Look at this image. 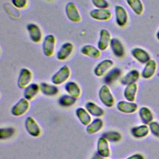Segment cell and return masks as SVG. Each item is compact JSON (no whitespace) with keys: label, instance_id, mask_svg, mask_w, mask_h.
I'll use <instances>...</instances> for the list:
<instances>
[{"label":"cell","instance_id":"6da1fadb","mask_svg":"<svg viewBox=\"0 0 159 159\" xmlns=\"http://www.w3.org/2000/svg\"><path fill=\"white\" fill-rule=\"evenodd\" d=\"M70 76V69L67 65H64L52 77V82L55 85L64 83Z\"/></svg>","mask_w":159,"mask_h":159},{"label":"cell","instance_id":"7a4b0ae2","mask_svg":"<svg viewBox=\"0 0 159 159\" xmlns=\"http://www.w3.org/2000/svg\"><path fill=\"white\" fill-rule=\"evenodd\" d=\"M55 37L52 34L47 35L43 42L42 50L45 56L52 57L54 53L55 48Z\"/></svg>","mask_w":159,"mask_h":159},{"label":"cell","instance_id":"3957f363","mask_svg":"<svg viewBox=\"0 0 159 159\" xmlns=\"http://www.w3.org/2000/svg\"><path fill=\"white\" fill-rule=\"evenodd\" d=\"M99 97L101 101L107 107H112L114 103V97L109 88V87L104 84L101 86L99 91Z\"/></svg>","mask_w":159,"mask_h":159},{"label":"cell","instance_id":"277c9868","mask_svg":"<svg viewBox=\"0 0 159 159\" xmlns=\"http://www.w3.org/2000/svg\"><path fill=\"white\" fill-rule=\"evenodd\" d=\"M65 12L68 19L73 22H79L81 20L80 12L76 4L72 2L66 4L65 6Z\"/></svg>","mask_w":159,"mask_h":159},{"label":"cell","instance_id":"5b68a950","mask_svg":"<svg viewBox=\"0 0 159 159\" xmlns=\"http://www.w3.org/2000/svg\"><path fill=\"white\" fill-rule=\"evenodd\" d=\"M32 78V74L30 70L25 68H22L19 73L17 80V85L19 88L25 89L30 84Z\"/></svg>","mask_w":159,"mask_h":159},{"label":"cell","instance_id":"8992f818","mask_svg":"<svg viewBox=\"0 0 159 159\" xmlns=\"http://www.w3.org/2000/svg\"><path fill=\"white\" fill-rule=\"evenodd\" d=\"M91 17L98 21H106L112 17L111 12L107 9H94L90 11Z\"/></svg>","mask_w":159,"mask_h":159},{"label":"cell","instance_id":"52a82bcc","mask_svg":"<svg viewBox=\"0 0 159 159\" xmlns=\"http://www.w3.org/2000/svg\"><path fill=\"white\" fill-rule=\"evenodd\" d=\"M114 66V62L111 60L105 59L99 63L94 70V75L98 77H101L106 75V73Z\"/></svg>","mask_w":159,"mask_h":159},{"label":"cell","instance_id":"ba28073f","mask_svg":"<svg viewBox=\"0 0 159 159\" xmlns=\"http://www.w3.org/2000/svg\"><path fill=\"white\" fill-rule=\"evenodd\" d=\"M116 22L118 26L124 27L128 22V14L125 9L119 5L115 7Z\"/></svg>","mask_w":159,"mask_h":159},{"label":"cell","instance_id":"9c48e42d","mask_svg":"<svg viewBox=\"0 0 159 159\" xmlns=\"http://www.w3.org/2000/svg\"><path fill=\"white\" fill-rule=\"evenodd\" d=\"M111 39L110 32L107 29H101L99 33V39L98 42V48L101 51L106 50L109 46H110Z\"/></svg>","mask_w":159,"mask_h":159},{"label":"cell","instance_id":"30bf717a","mask_svg":"<svg viewBox=\"0 0 159 159\" xmlns=\"http://www.w3.org/2000/svg\"><path fill=\"white\" fill-rule=\"evenodd\" d=\"M27 29L30 40L34 43H39L42 39L40 28L35 24L30 23L27 25Z\"/></svg>","mask_w":159,"mask_h":159},{"label":"cell","instance_id":"8fae6325","mask_svg":"<svg viewBox=\"0 0 159 159\" xmlns=\"http://www.w3.org/2000/svg\"><path fill=\"white\" fill-rule=\"evenodd\" d=\"M73 50V45L71 43L65 42L63 43L57 53V59L60 61L66 60L71 55Z\"/></svg>","mask_w":159,"mask_h":159},{"label":"cell","instance_id":"7c38bea8","mask_svg":"<svg viewBox=\"0 0 159 159\" xmlns=\"http://www.w3.org/2000/svg\"><path fill=\"white\" fill-rule=\"evenodd\" d=\"M29 108V103L27 99L23 98L19 101L12 108L11 112L15 116H20L24 114Z\"/></svg>","mask_w":159,"mask_h":159},{"label":"cell","instance_id":"4fadbf2b","mask_svg":"<svg viewBox=\"0 0 159 159\" xmlns=\"http://www.w3.org/2000/svg\"><path fill=\"white\" fill-rule=\"evenodd\" d=\"M131 54L135 60L142 64H145L151 60L148 53L144 49L139 47L134 48L131 50Z\"/></svg>","mask_w":159,"mask_h":159},{"label":"cell","instance_id":"5bb4252c","mask_svg":"<svg viewBox=\"0 0 159 159\" xmlns=\"http://www.w3.org/2000/svg\"><path fill=\"white\" fill-rule=\"evenodd\" d=\"M25 129L28 133L33 137H38L40 134V128L35 120L32 117H28L25 120Z\"/></svg>","mask_w":159,"mask_h":159},{"label":"cell","instance_id":"9a60e30c","mask_svg":"<svg viewBox=\"0 0 159 159\" xmlns=\"http://www.w3.org/2000/svg\"><path fill=\"white\" fill-rule=\"evenodd\" d=\"M110 47L113 54L119 58L122 57L125 54V48L120 42V40L117 38H113L110 42Z\"/></svg>","mask_w":159,"mask_h":159},{"label":"cell","instance_id":"2e32d148","mask_svg":"<svg viewBox=\"0 0 159 159\" xmlns=\"http://www.w3.org/2000/svg\"><path fill=\"white\" fill-rule=\"evenodd\" d=\"M157 67V65L154 60H149L145 65V66L142 71V76L144 79L147 80L151 78L155 73Z\"/></svg>","mask_w":159,"mask_h":159},{"label":"cell","instance_id":"e0dca14e","mask_svg":"<svg viewBox=\"0 0 159 159\" xmlns=\"http://www.w3.org/2000/svg\"><path fill=\"white\" fill-rule=\"evenodd\" d=\"M117 109L119 111L125 113V114H132L135 112L138 108L137 104L130 102V101H121L117 104Z\"/></svg>","mask_w":159,"mask_h":159},{"label":"cell","instance_id":"ac0fdd59","mask_svg":"<svg viewBox=\"0 0 159 159\" xmlns=\"http://www.w3.org/2000/svg\"><path fill=\"white\" fill-rule=\"evenodd\" d=\"M81 52L83 55L92 58H98L101 56L100 50L92 45L83 46L81 49Z\"/></svg>","mask_w":159,"mask_h":159},{"label":"cell","instance_id":"d6986e66","mask_svg":"<svg viewBox=\"0 0 159 159\" xmlns=\"http://www.w3.org/2000/svg\"><path fill=\"white\" fill-rule=\"evenodd\" d=\"M98 152L102 157H108L110 155V150L108 140L104 137L99 139L97 143Z\"/></svg>","mask_w":159,"mask_h":159},{"label":"cell","instance_id":"ffe728a7","mask_svg":"<svg viewBox=\"0 0 159 159\" xmlns=\"http://www.w3.org/2000/svg\"><path fill=\"white\" fill-rule=\"evenodd\" d=\"M150 129L146 124L134 127L131 129V134L136 139H142L145 137L149 134Z\"/></svg>","mask_w":159,"mask_h":159},{"label":"cell","instance_id":"44dd1931","mask_svg":"<svg viewBox=\"0 0 159 159\" xmlns=\"http://www.w3.org/2000/svg\"><path fill=\"white\" fill-rule=\"evenodd\" d=\"M137 88L138 87L136 83H130L126 86L124 91V96L128 101H134L137 92Z\"/></svg>","mask_w":159,"mask_h":159},{"label":"cell","instance_id":"7402d4cb","mask_svg":"<svg viewBox=\"0 0 159 159\" xmlns=\"http://www.w3.org/2000/svg\"><path fill=\"white\" fill-rule=\"evenodd\" d=\"M140 77V73L137 70H132L129 71L121 80L120 83L123 85H127L135 83Z\"/></svg>","mask_w":159,"mask_h":159},{"label":"cell","instance_id":"603a6c76","mask_svg":"<svg viewBox=\"0 0 159 159\" xmlns=\"http://www.w3.org/2000/svg\"><path fill=\"white\" fill-rule=\"evenodd\" d=\"M40 86L36 83H32L26 87L24 91V96L28 101L33 99L38 94Z\"/></svg>","mask_w":159,"mask_h":159},{"label":"cell","instance_id":"cb8c5ba5","mask_svg":"<svg viewBox=\"0 0 159 159\" xmlns=\"http://www.w3.org/2000/svg\"><path fill=\"white\" fill-rule=\"evenodd\" d=\"M139 116L144 124H149L152 122L153 116L152 111L147 107H142L139 109Z\"/></svg>","mask_w":159,"mask_h":159},{"label":"cell","instance_id":"d4e9b609","mask_svg":"<svg viewBox=\"0 0 159 159\" xmlns=\"http://www.w3.org/2000/svg\"><path fill=\"white\" fill-rule=\"evenodd\" d=\"M66 91L68 94L75 98H78L80 96L81 89L80 86L74 81H70L67 83L65 86Z\"/></svg>","mask_w":159,"mask_h":159},{"label":"cell","instance_id":"484cf974","mask_svg":"<svg viewBox=\"0 0 159 159\" xmlns=\"http://www.w3.org/2000/svg\"><path fill=\"white\" fill-rule=\"evenodd\" d=\"M40 89L41 92L48 96H53L57 95L58 93V89L55 85L49 84L47 83H42L40 84Z\"/></svg>","mask_w":159,"mask_h":159},{"label":"cell","instance_id":"4316f807","mask_svg":"<svg viewBox=\"0 0 159 159\" xmlns=\"http://www.w3.org/2000/svg\"><path fill=\"white\" fill-rule=\"evenodd\" d=\"M76 114L80 122L84 125H88L91 121V117L88 111L82 107L78 108L76 111Z\"/></svg>","mask_w":159,"mask_h":159},{"label":"cell","instance_id":"83f0119b","mask_svg":"<svg viewBox=\"0 0 159 159\" xmlns=\"http://www.w3.org/2000/svg\"><path fill=\"white\" fill-rule=\"evenodd\" d=\"M86 109L89 114L95 117L102 116L104 113L103 109L101 107L93 102H87L86 104Z\"/></svg>","mask_w":159,"mask_h":159},{"label":"cell","instance_id":"f1b7e54d","mask_svg":"<svg viewBox=\"0 0 159 159\" xmlns=\"http://www.w3.org/2000/svg\"><path fill=\"white\" fill-rule=\"evenodd\" d=\"M127 4L137 15H141L143 11V6L141 0H126Z\"/></svg>","mask_w":159,"mask_h":159},{"label":"cell","instance_id":"f546056e","mask_svg":"<svg viewBox=\"0 0 159 159\" xmlns=\"http://www.w3.org/2000/svg\"><path fill=\"white\" fill-rule=\"evenodd\" d=\"M103 122L99 119H96L90 123L86 129V131L89 134H93L98 132L102 127Z\"/></svg>","mask_w":159,"mask_h":159},{"label":"cell","instance_id":"4dcf8cb0","mask_svg":"<svg viewBox=\"0 0 159 159\" xmlns=\"http://www.w3.org/2000/svg\"><path fill=\"white\" fill-rule=\"evenodd\" d=\"M121 71L119 68L112 69L109 71L104 78V82L106 84H111L117 80L120 76Z\"/></svg>","mask_w":159,"mask_h":159},{"label":"cell","instance_id":"1f68e13d","mask_svg":"<svg viewBox=\"0 0 159 159\" xmlns=\"http://www.w3.org/2000/svg\"><path fill=\"white\" fill-rule=\"evenodd\" d=\"M76 98L70 95H63L59 99V104L65 107H68L73 105L76 101Z\"/></svg>","mask_w":159,"mask_h":159},{"label":"cell","instance_id":"d6a6232c","mask_svg":"<svg viewBox=\"0 0 159 159\" xmlns=\"http://www.w3.org/2000/svg\"><path fill=\"white\" fill-rule=\"evenodd\" d=\"M103 137L106 138L107 140L111 141V142H117L120 140L121 135L119 133L117 132H107L105 134H104Z\"/></svg>","mask_w":159,"mask_h":159},{"label":"cell","instance_id":"836d02e7","mask_svg":"<svg viewBox=\"0 0 159 159\" xmlns=\"http://www.w3.org/2000/svg\"><path fill=\"white\" fill-rule=\"evenodd\" d=\"M15 132V130L12 128H1L0 130L1 139H7L11 137Z\"/></svg>","mask_w":159,"mask_h":159},{"label":"cell","instance_id":"e575fe53","mask_svg":"<svg viewBox=\"0 0 159 159\" xmlns=\"http://www.w3.org/2000/svg\"><path fill=\"white\" fill-rule=\"evenodd\" d=\"M148 127L151 133L156 137L159 138V123L152 121L148 124Z\"/></svg>","mask_w":159,"mask_h":159},{"label":"cell","instance_id":"d590c367","mask_svg":"<svg viewBox=\"0 0 159 159\" xmlns=\"http://www.w3.org/2000/svg\"><path fill=\"white\" fill-rule=\"evenodd\" d=\"M91 2L97 9H107L109 6L107 0H91Z\"/></svg>","mask_w":159,"mask_h":159},{"label":"cell","instance_id":"8d00e7d4","mask_svg":"<svg viewBox=\"0 0 159 159\" xmlns=\"http://www.w3.org/2000/svg\"><path fill=\"white\" fill-rule=\"evenodd\" d=\"M12 4L17 9H24L27 4V0H11Z\"/></svg>","mask_w":159,"mask_h":159},{"label":"cell","instance_id":"74e56055","mask_svg":"<svg viewBox=\"0 0 159 159\" xmlns=\"http://www.w3.org/2000/svg\"><path fill=\"white\" fill-rule=\"evenodd\" d=\"M127 159H144V157L140 153H135L130 156Z\"/></svg>","mask_w":159,"mask_h":159},{"label":"cell","instance_id":"f35d334b","mask_svg":"<svg viewBox=\"0 0 159 159\" xmlns=\"http://www.w3.org/2000/svg\"><path fill=\"white\" fill-rule=\"evenodd\" d=\"M102 157L101 155H99V153H96V154L93 157V158H92L91 159H102Z\"/></svg>","mask_w":159,"mask_h":159},{"label":"cell","instance_id":"ab89813d","mask_svg":"<svg viewBox=\"0 0 159 159\" xmlns=\"http://www.w3.org/2000/svg\"><path fill=\"white\" fill-rule=\"evenodd\" d=\"M156 37L157 38V39L159 40V30H158V32H157V34H156Z\"/></svg>","mask_w":159,"mask_h":159}]
</instances>
